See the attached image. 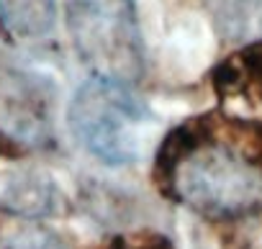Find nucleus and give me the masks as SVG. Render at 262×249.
<instances>
[{
  "instance_id": "nucleus-4",
  "label": "nucleus",
  "mask_w": 262,
  "mask_h": 249,
  "mask_svg": "<svg viewBox=\"0 0 262 249\" xmlns=\"http://www.w3.org/2000/svg\"><path fill=\"white\" fill-rule=\"evenodd\" d=\"M0 126L29 144H41L52 137V100L31 77H11L0 90Z\"/></svg>"
},
{
  "instance_id": "nucleus-3",
  "label": "nucleus",
  "mask_w": 262,
  "mask_h": 249,
  "mask_svg": "<svg viewBox=\"0 0 262 249\" xmlns=\"http://www.w3.org/2000/svg\"><path fill=\"white\" fill-rule=\"evenodd\" d=\"M77 54L95 75L134 85L144 72V44L134 0H67Z\"/></svg>"
},
{
  "instance_id": "nucleus-1",
  "label": "nucleus",
  "mask_w": 262,
  "mask_h": 249,
  "mask_svg": "<svg viewBox=\"0 0 262 249\" xmlns=\"http://www.w3.org/2000/svg\"><path fill=\"white\" fill-rule=\"evenodd\" d=\"M70 131L77 144L103 165L139 162L155 142V113L131 82L93 75L67 108Z\"/></svg>"
},
{
  "instance_id": "nucleus-7",
  "label": "nucleus",
  "mask_w": 262,
  "mask_h": 249,
  "mask_svg": "<svg viewBox=\"0 0 262 249\" xmlns=\"http://www.w3.org/2000/svg\"><path fill=\"white\" fill-rule=\"evenodd\" d=\"M0 249H67V244L57 231L39 223H26L0 236Z\"/></svg>"
},
{
  "instance_id": "nucleus-2",
  "label": "nucleus",
  "mask_w": 262,
  "mask_h": 249,
  "mask_svg": "<svg viewBox=\"0 0 262 249\" xmlns=\"http://www.w3.org/2000/svg\"><path fill=\"white\" fill-rule=\"evenodd\" d=\"M167 185L188 208L234 218L262 208V167L224 142H185L170 149Z\"/></svg>"
},
{
  "instance_id": "nucleus-8",
  "label": "nucleus",
  "mask_w": 262,
  "mask_h": 249,
  "mask_svg": "<svg viewBox=\"0 0 262 249\" xmlns=\"http://www.w3.org/2000/svg\"><path fill=\"white\" fill-rule=\"evenodd\" d=\"M231 39H262V0H236L226 16Z\"/></svg>"
},
{
  "instance_id": "nucleus-6",
  "label": "nucleus",
  "mask_w": 262,
  "mask_h": 249,
  "mask_svg": "<svg viewBox=\"0 0 262 249\" xmlns=\"http://www.w3.org/2000/svg\"><path fill=\"white\" fill-rule=\"evenodd\" d=\"M0 24L16 39H44L57 24V0H0Z\"/></svg>"
},
{
  "instance_id": "nucleus-5",
  "label": "nucleus",
  "mask_w": 262,
  "mask_h": 249,
  "mask_svg": "<svg viewBox=\"0 0 262 249\" xmlns=\"http://www.w3.org/2000/svg\"><path fill=\"white\" fill-rule=\"evenodd\" d=\"M62 206V190L41 170H13L0 180V211L11 216L39 221L57 216Z\"/></svg>"
}]
</instances>
